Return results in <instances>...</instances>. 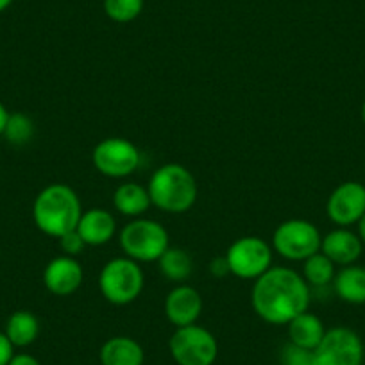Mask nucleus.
Wrapping results in <instances>:
<instances>
[{
  "mask_svg": "<svg viewBox=\"0 0 365 365\" xmlns=\"http://www.w3.org/2000/svg\"><path fill=\"white\" fill-rule=\"evenodd\" d=\"M312 289L299 272L289 267H270L255 279L251 304L256 315L269 324H289L294 317L308 310Z\"/></svg>",
  "mask_w": 365,
  "mask_h": 365,
  "instance_id": "1",
  "label": "nucleus"
},
{
  "mask_svg": "<svg viewBox=\"0 0 365 365\" xmlns=\"http://www.w3.org/2000/svg\"><path fill=\"white\" fill-rule=\"evenodd\" d=\"M83 206L76 192L63 182L45 187L33 205V219L38 230L47 237L61 238L79 224Z\"/></svg>",
  "mask_w": 365,
  "mask_h": 365,
  "instance_id": "2",
  "label": "nucleus"
},
{
  "mask_svg": "<svg viewBox=\"0 0 365 365\" xmlns=\"http://www.w3.org/2000/svg\"><path fill=\"white\" fill-rule=\"evenodd\" d=\"M150 202L161 212L179 215L185 213L197 201V181L187 167L179 163H165L150 175Z\"/></svg>",
  "mask_w": 365,
  "mask_h": 365,
  "instance_id": "3",
  "label": "nucleus"
},
{
  "mask_svg": "<svg viewBox=\"0 0 365 365\" xmlns=\"http://www.w3.org/2000/svg\"><path fill=\"white\" fill-rule=\"evenodd\" d=\"M145 276L138 262L120 256L103 267L99 274V289L104 299L117 307L131 304L142 294Z\"/></svg>",
  "mask_w": 365,
  "mask_h": 365,
  "instance_id": "4",
  "label": "nucleus"
},
{
  "mask_svg": "<svg viewBox=\"0 0 365 365\" xmlns=\"http://www.w3.org/2000/svg\"><path fill=\"white\" fill-rule=\"evenodd\" d=\"M118 244L128 258L138 263L158 262L160 256L170 247L167 230L156 220L143 219V217L133 219L122 227Z\"/></svg>",
  "mask_w": 365,
  "mask_h": 365,
  "instance_id": "5",
  "label": "nucleus"
},
{
  "mask_svg": "<svg viewBox=\"0 0 365 365\" xmlns=\"http://www.w3.org/2000/svg\"><path fill=\"white\" fill-rule=\"evenodd\" d=\"M168 349L178 365H213L219 356L217 339L197 322L175 328L168 340Z\"/></svg>",
  "mask_w": 365,
  "mask_h": 365,
  "instance_id": "6",
  "label": "nucleus"
},
{
  "mask_svg": "<svg viewBox=\"0 0 365 365\" xmlns=\"http://www.w3.org/2000/svg\"><path fill=\"white\" fill-rule=\"evenodd\" d=\"M322 237L310 220L290 219L279 224L272 235V251L290 262H304L321 251Z\"/></svg>",
  "mask_w": 365,
  "mask_h": 365,
  "instance_id": "7",
  "label": "nucleus"
},
{
  "mask_svg": "<svg viewBox=\"0 0 365 365\" xmlns=\"http://www.w3.org/2000/svg\"><path fill=\"white\" fill-rule=\"evenodd\" d=\"M224 256L230 274L240 279H258L272 267V247L259 237L237 238Z\"/></svg>",
  "mask_w": 365,
  "mask_h": 365,
  "instance_id": "8",
  "label": "nucleus"
},
{
  "mask_svg": "<svg viewBox=\"0 0 365 365\" xmlns=\"http://www.w3.org/2000/svg\"><path fill=\"white\" fill-rule=\"evenodd\" d=\"M91 161L97 172L106 178L122 179L135 174L142 163L138 147L125 138H104L91 153Z\"/></svg>",
  "mask_w": 365,
  "mask_h": 365,
  "instance_id": "9",
  "label": "nucleus"
},
{
  "mask_svg": "<svg viewBox=\"0 0 365 365\" xmlns=\"http://www.w3.org/2000/svg\"><path fill=\"white\" fill-rule=\"evenodd\" d=\"M315 365H361L364 344L356 331L346 326L326 329L321 344L314 349Z\"/></svg>",
  "mask_w": 365,
  "mask_h": 365,
  "instance_id": "10",
  "label": "nucleus"
},
{
  "mask_svg": "<svg viewBox=\"0 0 365 365\" xmlns=\"http://www.w3.org/2000/svg\"><path fill=\"white\" fill-rule=\"evenodd\" d=\"M326 212L331 222L346 227L360 222L365 215V187L361 182L347 181L339 185L326 202Z\"/></svg>",
  "mask_w": 365,
  "mask_h": 365,
  "instance_id": "11",
  "label": "nucleus"
},
{
  "mask_svg": "<svg viewBox=\"0 0 365 365\" xmlns=\"http://www.w3.org/2000/svg\"><path fill=\"white\" fill-rule=\"evenodd\" d=\"M83 265L72 256H58L51 259L43 270V283L47 290L54 296H72L83 285Z\"/></svg>",
  "mask_w": 365,
  "mask_h": 365,
  "instance_id": "12",
  "label": "nucleus"
},
{
  "mask_svg": "<svg viewBox=\"0 0 365 365\" xmlns=\"http://www.w3.org/2000/svg\"><path fill=\"white\" fill-rule=\"evenodd\" d=\"M202 314V297L194 287L179 285L165 297V315L175 328L197 322Z\"/></svg>",
  "mask_w": 365,
  "mask_h": 365,
  "instance_id": "13",
  "label": "nucleus"
},
{
  "mask_svg": "<svg viewBox=\"0 0 365 365\" xmlns=\"http://www.w3.org/2000/svg\"><path fill=\"white\" fill-rule=\"evenodd\" d=\"M84 244L91 247L106 245L117 233V220L108 210L91 208L83 212L79 224L76 227Z\"/></svg>",
  "mask_w": 365,
  "mask_h": 365,
  "instance_id": "14",
  "label": "nucleus"
},
{
  "mask_svg": "<svg viewBox=\"0 0 365 365\" xmlns=\"http://www.w3.org/2000/svg\"><path fill=\"white\" fill-rule=\"evenodd\" d=\"M361 249H364V242L360 240V237L346 227L329 231L326 237H322L321 242L322 255L328 256L335 265L342 267L353 265L360 258Z\"/></svg>",
  "mask_w": 365,
  "mask_h": 365,
  "instance_id": "15",
  "label": "nucleus"
},
{
  "mask_svg": "<svg viewBox=\"0 0 365 365\" xmlns=\"http://www.w3.org/2000/svg\"><path fill=\"white\" fill-rule=\"evenodd\" d=\"M103 365H143V347L131 336H111L101 347Z\"/></svg>",
  "mask_w": 365,
  "mask_h": 365,
  "instance_id": "16",
  "label": "nucleus"
},
{
  "mask_svg": "<svg viewBox=\"0 0 365 365\" xmlns=\"http://www.w3.org/2000/svg\"><path fill=\"white\" fill-rule=\"evenodd\" d=\"M113 206L120 215L138 219L153 206L149 190L138 182H122L113 194Z\"/></svg>",
  "mask_w": 365,
  "mask_h": 365,
  "instance_id": "17",
  "label": "nucleus"
},
{
  "mask_svg": "<svg viewBox=\"0 0 365 365\" xmlns=\"http://www.w3.org/2000/svg\"><path fill=\"white\" fill-rule=\"evenodd\" d=\"M287 326H289V342L307 349H315L326 333L321 319L308 310L294 317Z\"/></svg>",
  "mask_w": 365,
  "mask_h": 365,
  "instance_id": "18",
  "label": "nucleus"
},
{
  "mask_svg": "<svg viewBox=\"0 0 365 365\" xmlns=\"http://www.w3.org/2000/svg\"><path fill=\"white\" fill-rule=\"evenodd\" d=\"M333 289L336 296L351 304L365 303V267L346 265L335 274Z\"/></svg>",
  "mask_w": 365,
  "mask_h": 365,
  "instance_id": "19",
  "label": "nucleus"
},
{
  "mask_svg": "<svg viewBox=\"0 0 365 365\" xmlns=\"http://www.w3.org/2000/svg\"><path fill=\"white\" fill-rule=\"evenodd\" d=\"M4 333L15 347H27L40 335V321L33 312L19 310L9 315Z\"/></svg>",
  "mask_w": 365,
  "mask_h": 365,
  "instance_id": "20",
  "label": "nucleus"
},
{
  "mask_svg": "<svg viewBox=\"0 0 365 365\" xmlns=\"http://www.w3.org/2000/svg\"><path fill=\"white\" fill-rule=\"evenodd\" d=\"M161 274L170 282L182 283L190 278L194 262H192L190 252L181 247H168L158 259Z\"/></svg>",
  "mask_w": 365,
  "mask_h": 365,
  "instance_id": "21",
  "label": "nucleus"
},
{
  "mask_svg": "<svg viewBox=\"0 0 365 365\" xmlns=\"http://www.w3.org/2000/svg\"><path fill=\"white\" fill-rule=\"evenodd\" d=\"M335 263L328 258L326 255H322L321 251L312 255L310 258H307L303 262V276L304 282L312 287H321L329 285L335 279Z\"/></svg>",
  "mask_w": 365,
  "mask_h": 365,
  "instance_id": "22",
  "label": "nucleus"
},
{
  "mask_svg": "<svg viewBox=\"0 0 365 365\" xmlns=\"http://www.w3.org/2000/svg\"><path fill=\"white\" fill-rule=\"evenodd\" d=\"M104 13L117 24H129L143 11V0H104Z\"/></svg>",
  "mask_w": 365,
  "mask_h": 365,
  "instance_id": "23",
  "label": "nucleus"
},
{
  "mask_svg": "<svg viewBox=\"0 0 365 365\" xmlns=\"http://www.w3.org/2000/svg\"><path fill=\"white\" fill-rule=\"evenodd\" d=\"M34 135V124L27 115L24 113H9L8 124H6L4 135L11 145H26L31 142Z\"/></svg>",
  "mask_w": 365,
  "mask_h": 365,
  "instance_id": "24",
  "label": "nucleus"
},
{
  "mask_svg": "<svg viewBox=\"0 0 365 365\" xmlns=\"http://www.w3.org/2000/svg\"><path fill=\"white\" fill-rule=\"evenodd\" d=\"M279 360L282 365H315V353L314 349L287 342L279 353Z\"/></svg>",
  "mask_w": 365,
  "mask_h": 365,
  "instance_id": "25",
  "label": "nucleus"
},
{
  "mask_svg": "<svg viewBox=\"0 0 365 365\" xmlns=\"http://www.w3.org/2000/svg\"><path fill=\"white\" fill-rule=\"evenodd\" d=\"M59 247H61L63 255L65 256H72V258H76L77 255H81V252L84 251L86 244H84V240L81 238V235L73 230L59 238Z\"/></svg>",
  "mask_w": 365,
  "mask_h": 365,
  "instance_id": "26",
  "label": "nucleus"
},
{
  "mask_svg": "<svg viewBox=\"0 0 365 365\" xmlns=\"http://www.w3.org/2000/svg\"><path fill=\"white\" fill-rule=\"evenodd\" d=\"M15 356V346L9 342L4 331H0V365H8Z\"/></svg>",
  "mask_w": 365,
  "mask_h": 365,
  "instance_id": "27",
  "label": "nucleus"
},
{
  "mask_svg": "<svg viewBox=\"0 0 365 365\" xmlns=\"http://www.w3.org/2000/svg\"><path fill=\"white\" fill-rule=\"evenodd\" d=\"M210 272L215 276V278H224L226 274H230V265H227L226 256H217L210 263Z\"/></svg>",
  "mask_w": 365,
  "mask_h": 365,
  "instance_id": "28",
  "label": "nucleus"
},
{
  "mask_svg": "<svg viewBox=\"0 0 365 365\" xmlns=\"http://www.w3.org/2000/svg\"><path fill=\"white\" fill-rule=\"evenodd\" d=\"M8 365H41V364L33 356V354L20 353V354H15Z\"/></svg>",
  "mask_w": 365,
  "mask_h": 365,
  "instance_id": "29",
  "label": "nucleus"
},
{
  "mask_svg": "<svg viewBox=\"0 0 365 365\" xmlns=\"http://www.w3.org/2000/svg\"><path fill=\"white\" fill-rule=\"evenodd\" d=\"M8 118H9V111L6 110V106L0 103V136L4 135V129L6 124H8Z\"/></svg>",
  "mask_w": 365,
  "mask_h": 365,
  "instance_id": "30",
  "label": "nucleus"
},
{
  "mask_svg": "<svg viewBox=\"0 0 365 365\" xmlns=\"http://www.w3.org/2000/svg\"><path fill=\"white\" fill-rule=\"evenodd\" d=\"M358 237H360V240L365 244V215L361 217L360 222H358Z\"/></svg>",
  "mask_w": 365,
  "mask_h": 365,
  "instance_id": "31",
  "label": "nucleus"
},
{
  "mask_svg": "<svg viewBox=\"0 0 365 365\" xmlns=\"http://www.w3.org/2000/svg\"><path fill=\"white\" fill-rule=\"evenodd\" d=\"M11 4H13V0H0V13L6 11Z\"/></svg>",
  "mask_w": 365,
  "mask_h": 365,
  "instance_id": "32",
  "label": "nucleus"
},
{
  "mask_svg": "<svg viewBox=\"0 0 365 365\" xmlns=\"http://www.w3.org/2000/svg\"><path fill=\"white\" fill-rule=\"evenodd\" d=\"M361 120H364V124H365V103H364V106H361Z\"/></svg>",
  "mask_w": 365,
  "mask_h": 365,
  "instance_id": "33",
  "label": "nucleus"
}]
</instances>
